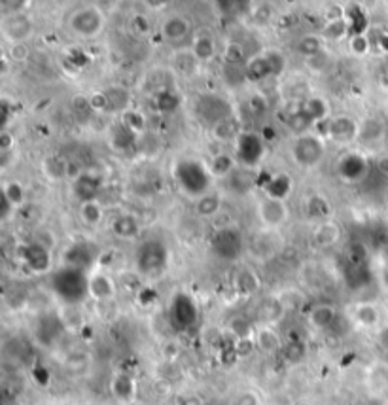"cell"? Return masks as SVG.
<instances>
[{
    "label": "cell",
    "mask_w": 388,
    "mask_h": 405,
    "mask_svg": "<svg viewBox=\"0 0 388 405\" xmlns=\"http://www.w3.org/2000/svg\"><path fill=\"white\" fill-rule=\"evenodd\" d=\"M33 241H36V243H40L42 246H46V248H50V250L56 246V235L51 233L50 229H38Z\"/></svg>",
    "instance_id": "9f6ffc18"
},
{
    "label": "cell",
    "mask_w": 388,
    "mask_h": 405,
    "mask_svg": "<svg viewBox=\"0 0 388 405\" xmlns=\"http://www.w3.org/2000/svg\"><path fill=\"white\" fill-rule=\"evenodd\" d=\"M332 116L330 112V102L320 95H309L301 100L300 110L295 112V117L305 125H318L324 123L327 117Z\"/></svg>",
    "instance_id": "2e32d148"
},
{
    "label": "cell",
    "mask_w": 388,
    "mask_h": 405,
    "mask_svg": "<svg viewBox=\"0 0 388 405\" xmlns=\"http://www.w3.org/2000/svg\"><path fill=\"white\" fill-rule=\"evenodd\" d=\"M349 33H350V28H349L347 19H333V21L327 23L326 27H324V31H322V38L339 42V40H343Z\"/></svg>",
    "instance_id": "7bdbcfd3"
},
{
    "label": "cell",
    "mask_w": 388,
    "mask_h": 405,
    "mask_svg": "<svg viewBox=\"0 0 388 405\" xmlns=\"http://www.w3.org/2000/svg\"><path fill=\"white\" fill-rule=\"evenodd\" d=\"M335 169H337V177L341 180L349 184H358L366 180L369 171H372V165H369V159H367L366 154L347 152V154L339 157Z\"/></svg>",
    "instance_id": "7c38bea8"
},
{
    "label": "cell",
    "mask_w": 388,
    "mask_h": 405,
    "mask_svg": "<svg viewBox=\"0 0 388 405\" xmlns=\"http://www.w3.org/2000/svg\"><path fill=\"white\" fill-rule=\"evenodd\" d=\"M33 0H0V6L4 10V16H14V14H25Z\"/></svg>",
    "instance_id": "f907efd6"
},
{
    "label": "cell",
    "mask_w": 388,
    "mask_h": 405,
    "mask_svg": "<svg viewBox=\"0 0 388 405\" xmlns=\"http://www.w3.org/2000/svg\"><path fill=\"white\" fill-rule=\"evenodd\" d=\"M10 405H19V404H10Z\"/></svg>",
    "instance_id": "6125c7cd"
},
{
    "label": "cell",
    "mask_w": 388,
    "mask_h": 405,
    "mask_svg": "<svg viewBox=\"0 0 388 405\" xmlns=\"http://www.w3.org/2000/svg\"><path fill=\"white\" fill-rule=\"evenodd\" d=\"M192 53H194L197 63H211L216 57V42L211 34L201 33L197 34L192 42Z\"/></svg>",
    "instance_id": "f1b7e54d"
},
{
    "label": "cell",
    "mask_w": 388,
    "mask_h": 405,
    "mask_svg": "<svg viewBox=\"0 0 388 405\" xmlns=\"http://www.w3.org/2000/svg\"><path fill=\"white\" fill-rule=\"evenodd\" d=\"M284 312H286V305H284V301L280 298H266L260 303V317L267 324L280 320Z\"/></svg>",
    "instance_id": "74e56055"
},
{
    "label": "cell",
    "mask_w": 388,
    "mask_h": 405,
    "mask_svg": "<svg viewBox=\"0 0 388 405\" xmlns=\"http://www.w3.org/2000/svg\"><path fill=\"white\" fill-rule=\"evenodd\" d=\"M305 212L307 216L315 222H326V220H332L333 206L330 203L327 197H324L322 194H313L305 199Z\"/></svg>",
    "instance_id": "484cf974"
},
{
    "label": "cell",
    "mask_w": 388,
    "mask_h": 405,
    "mask_svg": "<svg viewBox=\"0 0 388 405\" xmlns=\"http://www.w3.org/2000/svg\"><path fill=\"white\" fill-rule=\"evenodd\" d=\"M80 220H82L88 228H97L105 220V206L100 205L99 199L88 201L80 205Z\"/></svg>",
    "instance_id": "e575fe53"
},
{
    "label": "cell",
    "mask_w": 388,
    "mask_h": 405,
    "mask_svg": "<svg viewBox=\"0 0 388 405\" xmlns=\"http://www.w3.org/2000/svg\"><path fill=\"white\" fill-rule=\"evenodd\" d=\"M261 189L266 197L288 201L294 191V178L290 177L288 172H275L266 178V182H261Z\"/></svg>",
    "instance_id": "d6986e66"
},
{
    "label": "cell",
    "mask_w": 388,
    "mask_h": 405,
    "mask_svg": "<svg viewBox=\"0 0 388 405\" xmlns=\"http://www.w3.org/2000/svg\"><path fill=\"white\" fill-rule=\"evenodd\" d=\"M355 320L364 327H375L381 322V312L373 303H360L355 309Z\"/></svg>",
    "instance_id": "f35d334b"
},
{
    "label": "cell",
    "mask_w": 388,
    "mask_h": 405,
    "mask_svg": "<svg viewBox=\"0 0 388 405\" xmlns=\"http://www.w3.org/2000/svg\"><path fill=\"white\" fill-rule=\"evenodd\" d=\"M172 180L186 197L199 199L201 195L212 191V184L216 178L209 163L194 156H184L172 163Z\"/></svg>",
    "instance_id": "6da1fadb"
},
{
    "label": "cell",
    "mask_w": 388,
    "mask_h": 405,
    "mask_svg": "<svg viewBox=\"0 0 388 405\" xmlns=\"http://www.w3.org/2000/svg\"><path fill=\"white\" fill-rule=\"evenodd\" d=\"M254 341H256V347H258L261 352H266V354H275V352H280L284 347L280 337H278V333L269 326L256 330Z\"/></svg>",
    "instance_id": "f546056e"
},
{
    "label": "cell",
    "mask_w": 388,
    "mask_h": 405,
    "mask_svg": "<svg viewBox=\"0 0 388 405\" xmlns=\"http://www.w3.org/2000/svg\"><path fill=\"white\" fill-rule=\"evenodd\" d=\"M345 278H347V284L350 288H362L369 283V271H367L366 265H352L349 263L347 265V271H345Z\"/></svg>",
    "instance_id": "b9f144b4"
},
{
    "label": "cell",
    "mask_w": 388,
    "mask_h": 405,
    "mask_svg": "<svg viewBox=\"0 0 388 405\" xmlns=\"http://www.w3.org/2000/svg\"><path fill=\"white\" fill-rule=\"evenodd\" d=\"M369 48H372V44H369V38L366 36V33L350 34L349 51L352 53V56L366 57L367 53H369Z\"/></svg>",
    "instance_id": "bcb514c9"
},
{
    "label": "cell",
    "mask_w": 388,
    "mask_h": 405,
    "mask_svg": "<svg viewBox=\"0 0 388 405\" xmlns=\"http://www.w3.org/2000/svg\"><path fill=\"white\" fill-rule=\"evenodd\" d=\"M178 405H203V400L195 394H186L178 400Z\"/></svg>",
    "instance_id": "680465c9"
},
{
    "label": "cell",
    "mask_w": 388,
    "mask_h": 405,
    "mask_svg": "<svg viewBox=\"0 0 388 405\" xmlns=\"http://www.w3.org/2000/svg\"><path fill=\"white\" fill-rule=\"evenodd\" d=\"M209 167H211L214 178H228L229 174L237 169L238 163L233 154H228V152H220V154H216V156H212Z\"/></svg>",
    "instance_id": "d590c367"
},
{
    "label": "cell",
    "mask_w": 388,
    "mask_h": 405,
    "mask_svg": "<svg viewBox=\"0 0 388 405\" xmlns=\"http://www.w3.org/2000/svg\"><path fill=\"white\" fill-rule=\"evenodd\" d=\"M127 127H131L135 131V133L139 135L145 131L146 127V117L140 114V112H135V110H129L123 114V120H122Z\"/></svg>",
    "instance_id": "c3c4849f"
},
{
    "label": "cell",
    "mask_w": 388,
    "mask_h": 405,
    "mask_svg": "<svg viewBox=\"0 0 388 405\" xmlns=\"http://www.w3.org/2000/svg\"><path fill=\"white\" fill-rule=\"evenodd\" d=\"M17 258L34 275H44V273L51 271V250L42 246L36 241H28V243L21 244L17 250Z\"/></svg>",
    "instance_id": "5bb4252c"
},
{
    "label": "cell",
    "mask_w": 388,
    "mask_h": 405,
    "mask_svg": "<svg viewBox=\"0 0 388 405\" xmlns=\"http://www.w3.org/2000/svg\"><path fill=\"white\" fill-rule=\"evenodd\" d=\"M105 27L106 16L99 6H82L68 17V31L82 40H95Z\"/></svg>",
    "instance_id": "8992f818"
},
{
    "label": "cell",
    "mask_w": 388,
    "mask_h": 405,
    "mask_svg": "<svg viewBox=\"0 0 388 405\" xmlns=\"http://www.w3.org/2000/svg\"><path fill=\"white\" fill-rule=\"evenodd\" d=\"M33 19L27 14H14V16H4L2 19V36L11 46L27 44V40L33 36Z\"/></svg>",
    "instance_id": "9a60e30c"
},
{
    "label": "cell",
    "mask_w": 388,
    "mask_h": 405,
    "mask_svg": "<svg viewBox=\"0 0 388 405\" xmlns=\"http://www.w3.org/2000/svg\"><path fill=\"white\" fill-rule=\"evenodd\" d=\"M178 105H180V100L178 97L172 91L169 89H163L159 93L155 95V106H157V110L163 112V114H172V112H177Z\"/></svg>",
    "instance_id": "ee69618b"
},
{
    "label": "cell",
    "mask_w": 388,
    "mask_h": 405,
    "mask_svg": "<svg viewBox=\"0 0 388 405\" xmlns=\"http://www.w3.org/2000/svg\"><path fill=\"white\" fill-rule=\"evenodd\" d=\"M337 317L339 312L335 307L330 305V303H318V305H315L310 309L309 317L307 318H309V324L315 327V330L326 332V330H332V327L335 326Z\"/></svg>",
    "instance_id": "d4e9b609"
},
{
    "label": "cell",
    "mask_w": 388,
    "mask_h": 405,
    "mask_svg": "<svg viewBox=\"0 0 388 405\" xmlns=\"http://www.w3.org/2000/svg\"><path fill=\"white\" fill-rule=\"evenodd\" d=\"M100 189H103V178L93 171H80L73 180V195L74 199L82 205L88 201L99 199Z\"/></svg>",
    "instance_id": "e0dca14e"
},
{
    "label": "cell",
    "mask_w": 388,
    "mask_h": 405,
    "mask_svg": "<svg viewBox=\"0 0 388 405\" xmlns=\"http://www.w3.org/2000/svg\"><path fill=\"white\" fill-rule=\"evenodd\" d=\"M169 267V248L161 239H146L135 252V269L140 277H161Z\"/></svg>",
    "instance_id": "3957f363"
},
{
    "label": "cell",
    "mask_w": 388,
    "mask_h": 405,
    "mask_svg": "<svg viewBox=\"0 0 388 405\" xmlns=\"http://www.w3.org/2000/svg\"><path fill=\"white\" fill-rule=\"evenodd\" d=\"M192 34V23L184 16H169L161 23V36L167 42L178 44Z\"/></svg>",
    "instance_id": "44dd1931"
},
{
    "label": "cell",
    "mask_w": 388,
    "mask_h": 405,
    "mask_svg": "<svg viewBox=\"0 0 388 405\" xmlns=\"http://www.w3.org/2000/svg\"><path fill=\"white\" fill-rule=\"evenodd\" d=\"M229 332L235 335V339H252L256 335L254 326L246 318H233L229 322Z\"/></svg>",
    "instance_id": "f6af8a7d"
},
{
    "label": "cell",
    "mask_w": 388,
    "mask_h": 405,
    "mask_svg": "<svg viewBox=\"0 0 388 405\" xmlns=\"http://www.w3.org/2000/svg\"><path fill=\"white\" fill-rule=\"evenodd\" d=\"M31 375H33V381L38 386H48L51 381V373L50 369L46 366H42V364H36V366H33V369H31Z\"/></svg>",
    "instance_id": "f5cc1de1"
},
{
    "label": "cell",
    "mask_w": 388,
    "mask_h": 405,
    "mask_svg": "<svg viewBox=\"0 0 388 405\" xmlns=\"http://www.w3.org/2000/svg\"><path fill=\"white\" fill-rule=\"evenodd\" d=\"M89 366V356L85 352H76V354L68 356L67 367L70 373H83Z\"/></svg>",
    "instance_id": "816d5d0a"
},
{
    "label": "cell",
    "mask_w": 388,
    "mask_h": 405,
    "mask_svg": "<svg viewBox=\"0 0 388 405\" xmlns=\"http://www.w3.org/2000/svg\"><path fill=\"white\" fill-rule=\"evenodd\" d=\"M233 156L238 167L256 169L266 156V140L254 131H241L237 139L233 140Z\"/></svg>",
    "instance_id": "52a82bcc"
},
{
    "label": "cell",
    "mask_w": 388,
    "mask_h": 405,
    "mask_svg": "<svg viewBox=\"0 0 388 405\" xmlns=\"http://www.w3.org/2000/svg\"><path fill=\"white\" fill-rule=\"evenodd\" d=\"M295 51H298L301 57H305L307 61H310V59H315V57L324 53V38H322V36H316V34H305V36H301V38L298 40Z\"/></svg>",
    "instance_id": "d6a6232c"
},
{
    "label": "cell",
    "mask_w": 388,
    "mask_h": 405,
    "mask_svg": "<svg viewBox=\"0 0 388 405\" xmlns=\"http://www.w3.org/2000/svg\"><path fill=\"white\" fill-rule=\"evenodd\" d=\"M384 133H387V127H384V122L381 117H367L360 123L358 142L366 146H375L384 139Z\"/></svg>",
    "instance_id": "83f0119b"
},
{
    "label": "cell",
    "mask_w": 388,
    "mask_h": 405,
    "mask_svg": "<svg viewBox=\"0 0 388 405\" xmlns=\"http://www.w3.org/2000/svg\"><path fill=\"white\" fill-rule=\"evenodd\" d=\"M231 405H260V398H258L252 390H244V392H238V394L233 398Z\"/></svg>",
    "instance_id": "11a10c76"
},
{
    "label": "cell",
    "mask_w": 388,
    "mask_h": 405,
    "mask_svg": "<svg viewBox=\"0 0 388 405\" xmlns=\"http://www.w3.org/2000/svg\"><path fill=\"white\" fill-rule=\"evenodd\" d=\"M322 137L337 146H349L360 137V123L349 114H332L324 122Z\"/></svg>",
    "instance_id": "9c48e42d"
},
{
    "label": "cell",
    "mask_w": 388,
    "mask_h": 405,
    "mask_svg": "<svg viewBox=\"0 0 388 405\" xmlns=\"http://www.w3.org/2000/svg\"><path fill=\"white\" fill-rule=\"evenodd\" d=\"M211 252L222 261H237L243 256L244 241L241 229L235 226H224L216 229L211 237Z\"/></svg>",
    "instance_id": "ba28073f"
},
{
    "label": "cell",
    "mask_w": 388,
    "mask_h": 405,
    "mask_svg": "<svg viewBox=\"0 0 388 405\" xmlns=\"http://www.w3.org/2000/svg\"><path fill=\"white\" fill-rule=\"evenodd\" d=\"M169 320L180 332H188L199 320V307L197 301L186 292H177L172 295L169 307Z\"/></svg>",
    "instance_id": "30bf717a"
},
{
    "label": "cell",
    "mask_w": 388,
    "mask_h": 405,
    "mask_svg": "<svg viewBox=\"0 0 388 405\" xmlns=\"http://www.w3.org/2000/svg\"><path fill=\"white\" fill-rule=\"evenodd\" d=\"M235 288L241 295H252L260 290V277L256 275V271L244 267L235 275Z\"/></svg>",
    "instance_id": "8d00e7d4"
},
{
    "label": "cell",
    "mask_w": 388,
    "mask_h": 405,
    "mask_svg": "<svg viewBox=\"0 0 388 405\" xmlns=\"http://www.w3.org/2000/svg\"><path fill=\"white\" fill-rule=\"evenodd\" d=\"M2 197L10 201L14 209H19L27 199V189L19 180H6L2 184Z\"/></svg>",
    "instance_id": "ab89813d"
},
{
    "label": "cell",
    "mask_w": 388,
    "mask_h": 405,
    "mask_svg": "<svg viewBox=\"0 0 388 405\" xmlns=\"http://www.w3.org/2000/svg\"><path fill=\"white\" fill-rule=\"evenodd\" d=\"M142 2H145L146 8H150L154 11L165 10V8H169L172 4V0H142Z\"/></svg>",
    "instance_id": "6f0895ef"
},
{
    "label": "cell",
    "mask_w": 388,
    "mask_h": 405,
    "mask_svg": "<svg viewBox=\"0 0 388 405\" xmlns=\"http://www.w3.org/2000/svg\"><path fill=\"white\" fill-rule=\"evenodd\" d=\"M100 252L93 243L89 241H76V243L68 244L65 252H63V263L61 265L76 267L82 271H91L93 265L99 261Z\"/></svg>",
    "instance_id": "8fae6325"
},
{
    "label": "cell",
    "mask_w": 388,
    "mask_h": 405,
    "mask_svg": "<svg viewBox=\"0 0 388 405\" xmlns=\"http://www.w3.org/2000/svg\"><path fill=\"white\" fill-rule=\"evenodd\" d=\"M50 290L61 305H82L89 298V273L61 265L50 275Z\"/></svg>",
    "instance_id": "7a4b0ae2"
},
{
    "label": "cell",
    "mask_w": 388,
    "mask_h": 405,
    "mask_svg": "<svg viewBox=\"0 0 388 405\" xmlns=\"http://www.w3.org/2000/svg\"><path fill=\"white\" fill-rule=\"evenodd\" d=\"M63 330H65V324H63L59 312L53 315V312H46L38 318V324H36V337L46 344L56 343L57 339L61 337Z\"/></svg>",
    "instance_id": "603a6c76"
},
{
    "label": "cell",
    "mask_w": 388,
    "mask_h": 405,
    "mask_svg": "<svg viewBox=\"0 0 388 405\" xmlns=\"http://www.w3.org/2000/svg\"><path fill=\"white\" fill-rule=\"evenodd\" d=\"M110 229L117 239L133 241L140 235V222L139 218L131 214V212H122V214H117V216L112 220Z\"/></svg>",
    "instance_id": "cb8c5ba5"
},
{
    "label": "cell",
    "mask_w": 388,
    "mask_h": 405,
    "mask_svg": "<svg viewBox=\"0 0 388 405\" xmlns=\"http://www.w3.org/2000/svg\"><path fill=\"white\" fill-rule=\"evenodd\" d=\"M280 352H283L284 360L295 366V364L303 362V358L307 356V344L303 341H300V339H292V341L284 344Z\"/></svg>",
    "instance_id": "60d3db41"
},
{
    "label": "cell",
    "mask_w": 388,
    "mask_h": 405,
    "mask_svg": "<svg viewBox=\"0 0 388 405\" xmlns=\"http://www.w3.org/2000/svg\"><path fill=\"white\" fill-rule=\"evenodd\" d=\"M367 260V250L362 243H352L350 244L349 252H347V263L352 265H366Z\"/></svg>",
    "instance_id": "7dc6e473"
},
{
    "label": "cell",
    "mask_w": 388,
    "mask_h": 405,
    "mask_svg": "<svg viewBox=\"0 0 388 405\" xmlns=\"http://www.w3.org/2000/svg\"><path fill=\"white\" fill-rule=\"evenodd\" d=\"M258 218L263 228L267 229H278L283 228L284 223L290 220V206L286 201L273 199V197H261L258 206H256Z\"/></svg>",
    "instance_id": "4fadbf2b"
},
{
    "label": "cell",
    "mask_w": 388,
    "mask_h": 405,
    "mask_svg": "<svg viewBox=\"0 0 388 405\" xmlns=\"http://www.w3.org/2000/svg\"><path fill=\"white\" fill-rule=\"evenodd\" d=\"M384 326L388 327V312H387V315H384Z\"/></svg>",
    "instance_id": "94428289"
},
{
    "label": "cell",
    "mask_w": 388,
    "mask_h": 405,
    "mask_svg": "<svg viewBox=\"0 0 388 405\" xmlns=\"http://www.w3.org/2000/svg\"><path fill=\"white\" fill-rule=\"evenodd\" d=\"M137 137H139V135L135 133L133 129L127 127V125H125L123 122H120L116 127H114V131H112L110 144H112V148H114V150L127 152L129 148L135 144Z\"/></svg>",
    "instance_id": "836d02e7"
},
{
    "label": "cell",
    "mask_w": 388,
    "mask_h": 405,
    "mask_svg": "<svg viewBox=\"0 0 388 405\" xmlns=\"http://www.w3.org/2000/svg\"><path fill=\"white\" fill-rule=\"evenodd\" d=\"M106 99H108V112L112 114H125L129 112V105H131V95L125 88L114 85V88L105 89Z\"/></svg>",
    "instance_id": "1f68e13d"
},
{
    "label": "cell",
    "mask_w": 388,
    "mask_h": 405,
    "mask_svg": "<svg viewBox=\"0 0 388 405\" xmlns=\"http://www.w3.org/2000/svg\"><path fill=\"white\" fill-rule=\"evenodd\" d=\"M110 390L117 401L129 404V401H133L135 396H137V381H135V377H131L129 373H117L116 377L112 379Z\"/></svg>",
    "instance_id": "4316f807"
},
{
    "label": "cell",
    "mask_w": 388,
    "mask_h": 405,
    "mask_svg": "<svg viewBox=\"0 0 388 405\" xmlns=\"http://www.w3.org/2000/svg\"><path fill=\"white\" fill-rule=\"evenodd\" d=\"M195 214L201 218H209L216 216L220 209H222V195L216 194V191H209V194L201 195L199 199H195Z\"/></svg>",
    "instance_id": "4dcf8cb0"
},
{
    "label": "cell",
    "mask_w": 388,
    "mask_h": 405,
    "mask_svg": "<svg viewBox=\"0 0 388 405\" xmlns=\"http://www.w3.org/2000/svg\"><path fill=\"white\" fill-rule=\"evenodd\" d=\"M256 349H258V347H256L254 337L252 339H235V352H237L238 358H246V356L252 354Z\"/></svg>",
    "instance_id": "db71d44e"
},
{
    "label": "cell",
    "mask_w": 388,
    "mask_h": 405,
    "mask_svg": "<svg viewBox=\"0 0 388 405\" xmlns=\"http://www.w3.org/2000/svg\"><path fill=\"white\" fill-rule=\"evenodd\" d=\"M224 57H226V61H228V65H231V67H241L244 63V50L238 44L231 42V44L226 46V53H224Z\"/></svg>",
    "instance_id": "681fc988"
},
{
    "label": "cell",
    "mask_w": 388,
    "mask_h": 405,
    "mask_svg": "<svg viewBox=\"0 0 388 405\" xmlns=\"http://www.w3.org/2000/svg\"><path fill=\"white\" fill-rule=\"evenodd\" d=\"M244 78L252 80V82H261L267 78H277L275 68H273L271 56L269 50H266L260 56L252 57L248 61L244 63Z\"/></svg>",
    "instance_id": "ffe728a7"
},
{
    "label": "cell",
    "mask_w": 388,
    "mask_h": 405,
    "mask_svg": "<svg viewBox=\"0 0 388 405\" xmlns=\"http://www.w3.org/2000/svg\"><path fill=\"white\" fill-rule=\"evenodd\" d=\"M89 298L95 303L100 301H112L116 298V283L110 275L105 271H91L89 273Z\"/></svg>",
    "instance_id": "ac0fdd59"
},
{
    "label": "cell",
    "mask_w": 388,
    "mask_h": 405,
    "mask_svg": "<svg viewBox=\"0 0 388 405\" xmlns=\"http://www.w3.org/2000/svg\"><path fill=\"white\" fill-rule=\"evenodd\" d=\"M381 280H383V284L388 288V265L383 269V275H381Z\"/></svg>",
    "instance_id": "91938a15"
},
{
    "label": "cell",
    "mask_w": 388,
    "mask_h": 405,
    "mask_svg": "<svg viewBox=\"0 0 388 405\" xmlns=\"http://www.w3.org/2000/svg\"><path fill=\"white\" fill-rule=\"evenodd\" d=\"M341 237H343L341 226L332 218V220H326V222L316 223L310 239H313V244L318 246V248H332V246H335L341 241Z\"/></svg>",
    "instance_id": "7402d4cb"
},
{
    "label": "cell",
    "mask_w": 388,
    "mask_h": 405,
    "mask_svg": "<svg viewBox=\"0 0 388 405\" xmlns=\"http://www.w3.org/2000/svg\"><path fill=\"white\" fill-rule=\"evenodd\" d=\"M327 140L320 133H300L290 144L292 162L301 169H313L320 165L326 157Z\"/></svg>",
    "instance_id": "277c9868"
},
{
    "label": "cell",
    "mask_w": 388,
    "mask_h": 405,
    "mask_svg": "<svg viewBox=\"0 0 388 405\" xmlns=\"http://www.w3.org/2000/svg\"><path fill=\"white\" fill-rule=\"evenodd\" d=\"M194 114L205 127L216 129L233 117V106L224 95L203 93L194 102Z\"/></svg>",
    "instance_id": "5b68a950"
}]
</instances>
